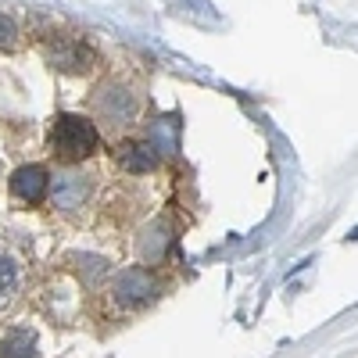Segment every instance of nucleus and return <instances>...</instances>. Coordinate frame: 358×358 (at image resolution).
I'll return each instance as SVG.
<instances>
[{"label": "nucleus", "mask_w": 358, "mask_h": 358, "mask_svg": "<svg viewBox=\"0 0 358 358\" xmlns=\"http://www.w3.org/2000/svg\"><path fill=\"white\" fill-rule=\"evenodd\" d=\"M115 162L133 176H143V172L158 169V147L151 140H122L115 147Z\"/></svg>", "instance_id": "6"}, {"label": "nucleus", "mask_w": 358, "mask_h": 358, "mask_svg": "<svg viewBox=\"0 0 358 358\" xmlns=\"http://www.w3.org/2000/svg\"><path fill=\"white\" fill-rule=\"evenodd\" d=\"M155 294H158V283H155V276L147 273L143 265L122 268V273L115 276V283H111V301L118 308H126V312H136L143 305H151Z\"/></svg>", "instance_id": "2"}, {"label": "nucleus", "mask_w": 358, "mask_h": 358, "mask_svg": "<svg viewBox=\"0 0 358 358\" xmlns=\"http://www.w3.org/2000/svg\"><path fill=\"white\" fill-rule=\"evenodd\" d=\"M22 290V268L11 255H0V308L15 305V297Z\"/></svg>", "instance_id": "9"}, {"label": "nucleus", "mask_w": 358, "mask_h": 358, "mask_svg": "<svg viewBox=\"0 0 358 358\" xmlns=\"http://www.w3.org/2000/svg\"><path fill=\"white\" fill-rule=\"evenodd\" d=\"M94 194V176H86L79 169H65L62 176L50 179V201L57 212H79Z\"/></svg>", "instance_id": "3"}, {"label": "nucleus", "mask_w": 358, "mask_h": 358, "mask_svg": "<svg viewBox=\"0 0 358 358\" xmlns=\"http://www.w3.org/2000/svg\"><path fill=\"white\" fill-rule=\"evenodd\" d=\"M8 190L25 204H36L50 194V172L43 165H18L8 179Z\"/></svg>", "instance_id": "5"}, {"label": "nucleus", "mask_w": 358, "mask_h": 358, "mask_svg": "<svg viewBox=\"0 0 358 358\" xmlns=\"http://www.w3.org/2000/svg\"><path fill=\"white\" fill-rule=\"evenodd\" d=\"M15 36H18V29L8 15H0V50H11L15 47Z\"/></svg>", "instance_id": "10"}, {"label": "nucleus", "mask_w": 358, "mask_h": 358, "mask_svg": "<svg viewBox=\"0 0 358 358\" xmlns=\"http://www.w3.org/2000/svg\"><path fill=\"white\" fill-rule=\"evenodd\" d=\"M101 147V133L97 126L83 115H57V122L50 129V151L62 158L65 165H79L86 162Z\"/></svg>", "instance_id": "1"}, {"label": "nucleus", "mask_w": 358, "mask_h": 358, "mask_svg": "<svg viewBox=\"0 0 358 358\" xmlns=\"http://www.w3.org/2000/svg\"><path fill=\"white\" fill-rule=\"evenodd\" d=\"M50 65H54V69H65V72H83V69L90 65V50H86L83 43L62 36V40L50 47Z\"/></svg>", "instance_id": "8"}, {"label": "nucleus", "mask_w": 358, "mask_h": 358, "mask_svg": "<svg viewBox=\"0 0 358 358\" xmlns=\"http://www.w3.org/2000/svg\"><path fill=\"white\" fill-rule=\"evenodd\" d=\"M94 111L104 118V122H133L136 118V97L129 94L126 86H118V83H108L97 90V97H94Z\"/></svg>", "instance_id": "4"}, {"label": "nucleus", "mask_w": 358, "mask_h": 358, "mask_svg": "<svg viewBox=\"0 0 358 358\" xmlns=\"http://www.w3.org/2000/svg\"><path fill=\"white\" fill-rule=\"evenodd\" d=\"M0 358H40V341L33 330L15 326L0 337Z\"/></svg>", "instance_id": "7"}]
</instances>
